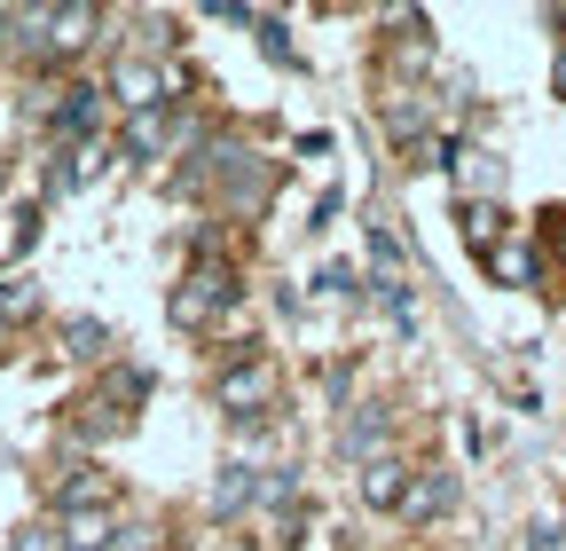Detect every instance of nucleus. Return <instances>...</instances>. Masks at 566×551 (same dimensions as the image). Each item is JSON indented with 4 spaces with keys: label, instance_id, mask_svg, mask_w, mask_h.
<instances>
[{
    "label": "nucleus",
    "instance_id": "ddd939ff",
    "mask_svg": "<svg viewBox=\"0 0 566 551\" xmlns=\"http://www.w3.org/2000/svg\"><path fill=\"white\" fill-rule=\"evenodd\" d=\"M17 315H32V284H9V292H0V331H9Z\"/></svg>",
    "mask_w": 566,
    "mask_h": 551
},
{
    "label": "nucleus",
    "instance_id": "f257e3e1",
    "mask_svg": "<svg viewBox=\"0 0 566 551\" xmlns=\"http://www.w3.org/2000/svg\"><path fill=\"white\" fill-rule=\"evenodd\" d=\"M221 300H237V276H229V268H197L189 284L174 292V323H181V331H205Z\"/></svg>",
    "mask_w": 566,
    "mask_h": 551
},
{
    "label": "nucleus",
    "instance_id": "9d476101",
    "mask_svg": "<svg viewBox=\"0 0 566 551\" xmlns=\"http://www.w3.org/2000/svg\"><path fill=\"white\" fill-rule=\"evenodd\" d=\"M166 143V118L158 111H134V126H126V150H158Z\"/></svg>",
    "mask_w": 566,
    "mask_h": 551
},
{
    "label": "nucleus",
    "instance_id": "6e6552de",
    "mask_svg": "<svg viewBox=\"0 0 566 551\" xmlns=\"http://www.w3.org/2000/svg\"><path fill=\"white\" fill-rule=\"evenodd\" d=\"M63 543H71V551H103V543H111V520H103V512H71V536H63Z\"/></svg>",
    "mask_w": 566,
    "mask_h": 551
},
{
    "label": "nucleus",
    "instance_id": "1a4fd4ad",
    "mask_svg": "<svg viewBox=\"0 0 566 551\" xmlns=\"http://www.w3.org/2000/svg\"><path fill=\"white\" fill-rule=\"evenodd\" d=\"M495 229H504V214H495V205H464V237H472L480 252L495 245Z\"/></svg>",
    "mask_w": 566,
    "mask_h": 551
},
{
    "label": "nucleus",
    "instance_id": "9b49d317",
    "mask_svg": "<svg viewBox=\"0 0 566 551\" xmlns=\"http://www.w3.org/2000/svg\"><path fill=\"white\" fill-rule=\"evenodd\" d=\"M212 505H221V512L252 505V472H244V465H229V480H221V489H212Z\"/></svg>",
    "mask_w": 566,
    "mask_h": 551
},
{
    "label": "nucleus",
    "instance_id": "f8f14e48",
    "mask_svg": "<svg viewBox=\"0 0 566 551\" xmlns=\"http://www.w3.org/2000/svg\"><path fill=\"white\" fill-rule=\"evenodd\" d=\"M495 276H504V284H527V276H535V252H495Z\"/></svg>",
    "mask_w": 566,
    "mask_h": 551
},
{
    "label": "nucleus",
    "instance_id": "0eeeda50",
    "mask_svg": "<svg viewBox=\"0 0 566 551\" xmlns=\"http://www.w3.org/2000/svg\"><path fill=\"white\" fill-rule=\"evenodd\" d=\"M363 497H370V505H401V497H409L394 457H370V465H363Z\"/></svg>",
    "mask_w": 566,
    "mask_h": 551
},
{
    "label": "nucleus",
    "instance_id": "423d86ee",
    "mask_svg": "<svg viewBox=\"0 0 566 551\" xmlns=\"http://www.w3.org/2000/svg\"><path fill=\"white\" fill-rule=\"evenodd\" d=\"M449 505H457V480H417V489L401 497V512H409V520H441Z\"/></svg>",
    "mask_w": 566,
    "mask_h": 551
},
{
    "label": "nucleus",
    "instance_id": "f03ea898",
    "mask_svg": "<svg viewBox=\"0 0 566 551\" xmlns=\"http://www.w3.org/2000/svg\"><path fill=\"white\" fill-rule=\"evenodd\" d=\"M221 402H229V409H268V402H275V363L221 371Z\"/></svg>",
    "mask_w": 566,
    "mask_h": 551
},
{
    "label": "nucleus",
    "instance_id": "20e7f679",
    "mask_svg": "<svg viewBox=\"0 0 566 551\" xmlns=\"http://www.w3.org/2000/svg\"><path fill=\"white\" fill-rule=\"evenodd\" d=\"M103 118V95L95 87H63V103H55V134H87Z\"/></svg>",
    "mask_w": 566,
    "mask_h": 551
},
{
    "label": "nucleus",
    "instance_id": "2eb2a0df",
    "mask_svg": "<svg viewBox=\"0 0 566 551\" xmlns=\"http://www.w3.org/2000/svg\"><path fill=\"white\" fill-rule=\"evenodd\" d=\"M558 87H566V55H558Z\"/></svg>",
    "mask_w": 566,
    "mask_h": 551
},
{
    "label": "nucleus",
    "instance_id": "4468645a",
    "mask_svg": "<svg viewBox=\"0 0 566 551\" xmlns=\"http://www.w3.org/2000/svg\"><path fill=\"white\" fill-rule=\"evenodd\" d=\"M63 339H71V355H103V323H71Z\"/></svg>",
    "mask_w": 566,
    "mask_h": 551
},
{
    "label": "nucleus",
    "instance_id": "7ed1b4c3",
    "mask_svg": "<svg viewBox=\"0 0 566 551\" xmlns=\"http://www.w3.org/2000/svg\"><path fill=\"white\" fill-rule=\"evenodd\" d=\"M40 24H48V48H55V55H71V48L95 40V9H55V17H40Z\"/></svg>",
    "mask_w": 566,
    "mask_h": 551
},
{
    "label": "nucleus",
    "instance_id": "39448f33",
    "mask_svg": "<svg viewBox=\"0 0 566 551\" xmlns=\"http://www.w3.org/2000/svg\"><path fill=\"white\" fill-rule=\"evenodd\" d=\"M111 87H118V103H134V111H158V87H166V80L150 72V63H118Z\"/></svg>",
    "mask_w": 566,
    "mask_h": 551
}]
</instances>
